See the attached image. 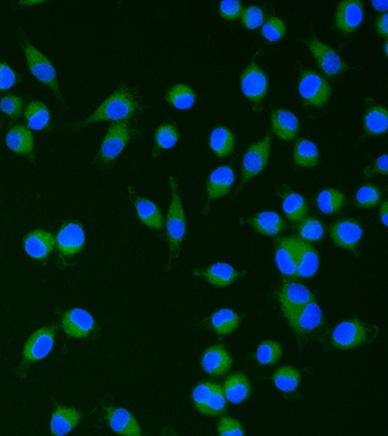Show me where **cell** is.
Instances as JSON below:
<instances>
[{"instance_id": "23", "label": "cell", "mask_w": 388, "mask_h": 436, "mask_svg": "<svg viewBox=\"0 0 388 436\" xmlns=\"http://www.w3.org/2000/svg\"><path fill=\"white\" fill-rule=\"evenodd\" d=\"M234 182V173L229 166H221L216 168L214 173H211L208 183V198L209 201L220 196H224L229 193L231 187Z\"/></svg>"}, {"instance_id": "6", "label": "cell", "mask_w": 388, "mask_h": 436, "mask_svg": "<svg viewBox=\"0 0 388 436\" xmlns=\"http://www.w3.org/2000/svg\"><path fill=\"white\" fill-rule=\"evenodd\" d=\"M299 90L306 105L322 107L330 97L331 89L328 82L317 73L302 69Z\"/></svg>"}, {"instance_id": "54", "label": "cell", "mask_w": 388, "mask_h": 436, "mask_svg": "<svg viewBox=\"0 0 388 436\" xmlns=\"http://www.w3.org/2000/svg\"><path fill=\"white\" fill-rule=\"evenodd\" d=\"M381 217H382V223L385 226L388 224V203H385L381 208Z\"/></svg>"}, {"instance_id": "28", "label": "cell", "mask_w": 388, "mask_h": 436, "mask_svg": "<svg viewBox=\"0 0 388 436\" xmlns=\"http://www.w3.org/2000/svg\"><path fill=\"white\" fill-rule=\"evenodd\" d=\"M247 222L250 223L257 232L264 235H275L285 228L284 221L280 216L271 211L261 212L252 219H249Z\"/></svg>"}, {"instance_id": "40", "label": "cell", "mask_w": 388, "mask_h": 436, "mask_svg": "<svg viewBox=\"0 0 388 436\" xmlns=\"http://www.w3.org/2000/svg\"><path fill=\"white\" fill-rule=\"evenodd\" d=\"M282 355V347L277 342L266 341L261 343L257 353H256V359L262 365H271L278 361L279 358Z\"/></svg>"}, {"instance_id": "47", "label": "cell", "mask_w": 388, "mask_h": 436, "mask_svg": "<svg viewBox=\"0 0 388 436\" xmlns=\"http://www.w3.org/2000/svg\"><path fill=\"white\" fill-rule=\"evenodd\" d=\"M264 22V13L257 6H249L243 11L242 23L249 29L260 27Z\"/></svg>"}, {"instance_id": "18", "label": "cell", "mask_w": 388, "mask_h": 436, "mask_svg": "<svg viewBox=\"0 0 388 436\" xmlns=\"http://www.w3.org/2000/svg\"><path fill=\"white\" fill-rule=\"evenodd\" d=\"M322 324H323V314L318 305L313 300L302 309L301 313L299 314L296 321L294 323L292 327L299 338L301 340L317 330Z\"/></svg>"}, {"instance_id": "25", "label": "cell", "mask_w": 388, "mask_h": 436, "mask_svg": "<svg viewBox=\"0 0 388 436\" xmlns=\"http://www.w3.org/2000/svg\"><path fill=\"white\" fill-rule=\"evenodd\" d=\"M196 275L204 277L208 282L217 286H227L242 275L227 263H216L206 270H196Z\"/></svg>"}, {"instance_id": "10", "label": "cell", "mask_w": 388, "mask_h": 436, "mask_svg": "<svg viewBox=\"0 0 388 436\" xmlns=\"http://www.w3.org/2000/svg\"><path fill=\"white\" fill-rule=\"evenodd\" d=\"M308 48L315 54V61H317V64L319 66L320 69L328 77H336L338 74L346 72V71L350 69L347 64H343V59H340V56L330 46L318 41L317 38H313L308 43Z\"/></svg>"}, {"instance_id": "45", "label": "cell", "mask_w": 388, "mask_h": 436, "mask_svg": "<svg viewBox=\"0 0 388 436\" xmlns=\"http://www.w3.org/2000/svg\"><path fill=\"white\" fill-rule=\"evenodd\" d=\"M0 108L11 118V123L19 118L22 110V100L14 95L5 96L0 101Z\"/></svg>"}, {"instance_id": "36", "label": "cell", "mask_w": 388, "mask_h": 436, "mask_svg": "<svg viewBox=\"0 0 388 436\" xmlns=\"http://www.w3.org/2000/svg\"><path fill=\"white\" fill-rule=\"evenodd\" d=\"M26 119L28 125L34 130H41L49 126L50 114L46 106L41 102H33L26 109Z\"/></svg>"}, {"instance_id": "13", "label": "cell", "mask_w": 388, "mask_h": 436, "mask_svg": "<svg viewBox=\"0 0 388 436\" xmlns=\"http://www.w3.org/2000/svg\"><path fill=\"white\" fill-rule=\"evenodd\" d=\"M333 240L338 246L347 250L356 251V246L361 238V226L354 219H343L330 228Z\"/></svg>"}, {"instance_id": "55", "label": "cell", "mask_w": 388, "mask_h": 436, "mask_svg": "<svg viewBox=\"0 0 388 436\" xmlns=\"http://www.w3.org/2000/svg\"><path fill=\"white\" fill-rule=\"evenodd\" d=\"M163 436H175L174 433H171V435H163Z\"/></svg>"}, {"instance_id": "3", "label": "cell", "mask_w": 388, "mask_h": 436, "mask_svg": "<svg viewBox=\"0 0 388 436\" xmlns=\"http://www.w3.org/2000/svg\"><path fill=\"white\" fill-rule=\"evenodd\" d=\"M315 300V295L306 286L297 282L284 280L283 289L279 292V302L289 323L294 325L299 314L308 303Z\"/></svg>"}, {"instance_id": "49", "label": "cell", "mask_w": 388, "mask_h": 436, "mask_svg": "<svg viewBox=\"0 0 388 436\" xmlns=\"http://www.w3.org/2000/svg\"><path fill=\"white\" fill-rule=\"evenodd\" d=\"M221 15L227 20H236L242 14V4L237 0H226L220 5Z\"/></svg>"}, {"instance_id": "52", "label": "cell", "mask_w": 388, "mask_h": 436, "mask_svg": "<svg viewBox=\"0 0 388 436\" xmlns=\"http://www.w3.org/2000/svg\"><path fill=\"white\" fill-rule=\"evenodd\" d=\"M374 173L387 175V154L381 155L378 159L376 165H375Z\"/></svg>"}, {"instance_id": "14", "label": "cell", "mask_w": 388, "mask_h": 436, "mask_svg": "<svg viewBox=\"0 0 388 436\" xmlns=\"http://www.w3.org/2000/svg\"><path fill=\"white\" fill-rule=\"evenodd\" d=\"M363 20V3L359 0L343 1L336 11V26L345 33L354 32Z\"/></svg>"}, {"instance_id": "27", "label": "cell", "mask_w": 388, "mask_h": 436, "mask_svg": "<svg viewBox=\"0 0 388 436\" xmlns=\"http://www.w3.org/2000/svg\"><path fill=\"white\" fill-rule=\"evenodd\" d=\"M250 383L242 373H236L224 382V393L226 399L233 404H239L250 394Z\"/></svg>"}, {"instance_id": "19", "label": "cell", "mask_w": 388, "mask_h": 436, "mask_svg": "<svg viewBox=\"0 0 388 436\" xmlns=\"http://www.w3.org/2000/svg\"><path fill=\"white\" fill-rule=\"evenodd\" d=\"M201 366L211 376H221L231 368L232 359L222 345H214L203 355Z\"/></svg>"}, {"instance_id": "9", "label": "cell", "mask_w": 388, "mask_h": 436, "mask_svg": "<svg viewBox=\"0 0 388 436\" xmlns=\"http://www.w3.org/2000/svg\"><path fill=\"white\" fill-rule=\"evenodd\" d=\"M370 330L357 320H347L340 324L333 335V344L338 349H352L369 338Z\"/></svg>"}, {"instance_id": "30", "label": "cell", "mask_w": 388, "mask_h": 436, "mask_svg": "<svg viewBox=\"0 0 388 436\" xmlns=\"http://www.w3.org/2000/svg\"><path fill=\"white\" fill-rule=\"evenodd\" d=\"M364 126H366V133H369V135H382L387 131V109L380 107V106L371 107L366 112Z\"/></svg>"}, {"instance_id": "11", "label": "cell", "mask_w": 388, "mask_h": 436, "mask_svg": "<svg viewBox=\"0 0 388 436\" xmlns=\"http://www.w3.org/2000/svg\"><path fill=\"white\" fill-rule=\"evenodd\" d=\"M240 82L243 92L249 100L254 101L256 103L264 100L267 91V79L255 62H252L247 71L243 73Z\"/></svg>"}, {"instance_id": "37", "label": "cell", "mask_w": 388, "mask_h": 436, "mask_svg": "<svg viewBox=\"0 0 388 436\" xmlns=\"http://www.w3.org/2000/svg\"><path fill=\"white\" fill-rule=\"evenodd\" d=\"M166 100L178 109L191 108L196 102V94L187 85H176L169 91Z\"/></svg>"}, {"instance_id": "17", "label": "cell", "mask_w": 388, "mask_h": 436, "mask_svg": "<svg viewBox=\"0 0 388 436\" xmlns=\"http://www.w3.org/2000/svg\"><path fill=\"white\" fill-rule=\"evenodd\" d=\"M275 262L279 270L289 277H297L296 251L292 238H280L275 241Z\"/></svg>"}, {"instance_id": "21", "label": "cell", "mask_w": 388, "mask_h": 436, "mask_svg": "<svg viewBox=\"0 0 388 436\" xmlns=\"http://www.w3.org/2000/svg\"><path fill=\"white\" fill-rule=\"evenodd\" d=\"M54 236L44 231H34L24 240V249L33 259H46L54 250Z\"/></svg>"}, {"instance_id": "51", "label": "cell", "mask_w": 388, "mask_h": 436, "mask_svg": "<svg viewBox=\"0 0 388 436\" xmlns=\"http://www.w3.org/2000/svg\"><path fill=\"white\" fill-rule=\"evenodd\" d=\"M376 26H378V32L381 34V36H388V15L385 14L381 16V17L378 18V22H376Z\"/></svg>"}, {"instance_id": "24", "label": "cell", "mask_w": 388, "mask_h": 436, "mask_svg": "<svg viewBox=\"0 0 388 436\" xmlns=\"http://www.w3.org/2000/svg\"><path fill=\"white\" fill-rule=\"evenodd\" d=\"M6 143L11 150L15 153L27 157L29 159H34L33 157V136L32 132L28 130L27 127L20 125L15 126L11 131L8 133Z\"/></svg>"}, {"instance_id": "50", "label": "cell", "mask_w": 388, "mask_h": 436, "mask_svg": "<svg viewBox=\"0 0 388 436\" xmlns=\"http://www.w3.org/2000/svg\"><path fill=\"white\" fill-rule=\"evenodd\" d=\"M16 82V74L8 64L0 62V90H8Z\"/></svg>"}, {"instance_id": "41", "label": "cell", "mask_w": 388, "mask_h": 436, "mask_svg": "<svg viewBox=\"0 0 388 436\" xmlns=\"http://www.w3.org/2000/svg\"><path fill=\"white\" fill-rule=\"evenodd\" d=\"M224 409H226V396H224V388L216 384L210 399L208 401L204 409L201 411V414H208V416H220L224 414Z\"/></svg>"}, {"instance_id": "26", "label": "cell", "mask_w": 388, "mask_h": 436, "mask_svg": "<svg viewBox=\"0 0 388 436\" xmlns=\"http://www.w3.org/2000/svg\"><path fill=\"white\" fill-rule=\"evenodd\" d=\"M272 126L275 135L282 140H292L299 132L296 117L288 110H274L272 113Z\"/></svg>"}, {"instance_id": "46", "label": "cell", "mask_w": 388, "mask_h": 436, "mask_svg": "<svg viewBox=\"0 0 388 436\" xmlns=\"http://www.w3.org/2000/svg\"><path fill=\"white\" fill-rule=\"evenodd\" d=\"M216 384L214 383H201L199 386H196V391L193 393V400H194V404H196V409L199 411H203L206 407L208 401L210 399L211 394L214 391Z\"/></svg>"}, {"instance_id": "4", "label": "cell", "mask_w": 388, "mask_h": 436, "mask_svg": "<svg viewBox=\"0 0 388 436\" xmlns=\"http://www.w3.org/2000/svg\"><path fill=\"white\" fill-rule=\"evenodd\" d=\"M171 181V189H173V203L170 205L169 214L166 217V231H168V239L173 256H178L181 242H182L185 234H186V217L183 211L182 204L178 196V180L174 177L170 178Z\"/></svg>"}, {"instance_id": "35", "label": "cell", "mask_w": 388, "mask_h": 436, "mask_svg": "<svg viewBox=\"0 0 388 436\" xmlns=\"http://www.w3.org/2000/svg\"><path fill=\"white\" fill-rule=\"evenodd\" d=\"M319 160L318 150L315 143L301 140L295 145V163L299 166H315Z\"/></svg>"}, {"instance_id": "42", "label": "cell", "mask_w": 388, "mask_h": 436, "mask_svg": "<svg viewBox=\"0 0 388 436\" xmlns=\"http://www.w3.org/2000/svg\"><path fill=\"white\" fill-rule=\"evenodd\" d=\"M178 140V133L176 127L164 124L155 132V141L159 148L168 150L176 145Z\"/></svg>"}, {"instance_id": "7", "label": "cell", "mask_w": 388, "mask_h": 436, "mask_svg": "<svg viewBox=\"0 0 388 436\" xmlns=\"http://www.w3.org/2000/svg\"><path fill=\"white\" fill-rule=\"evenodd\" d=\"M23 39H24L23 48H24V52H26V57H27L28 66L34 74V77L38 78L41 82L46 84L51 90L55 92L56 96L61 99L55 69L51 66L49 59H46L44 54H41L31 43H28L26 38H23Z\"/></svg>"}, {"instance_id": "22", "label": "cell", "mask_w": 388, "mask_h": 436, "mask_svg": "<svg viewBox=\"0 0 388 436\" xmlns=\"http://www.w3.org/2000/svg\"><path fill=\"white\" fill-rule=\"evenodd\" d=\"M80 418L82 414L77 409L59 406L51 419V435L64 436L69 434L73 428L77 427Z\"/></svg>"}, {"instance_id": "16", "label": "cell", "mask_w": 388, "mask_h": 436, "mask_svg": "<svg viewBox=\"0 0 388 436\" xmlns=\"http://www.w3.org/2000/svg\"><path fill=\"white\" fill-rule=\"evenodd\" d=\"M85 242V235L82 228L77 222H71L66 224L57 236V245L61 254L72 256L80 252Z\"/></svg>"}, {"instance_id": "48", "label": "cell", "mask_w": 388, "mask_h": 436, "mask_svg": "<svg viewBox=\"0 0 388 436\" xmlns=\"http://www.w3.org/2000/svg\"><path fill=\"white\" fill-rule=\"evenodd\" d=\"M220 436H244L240 423L232 418H221L219 424Z\"/></svg>"}, {"instance_id": "29", "label": "cell", "mask_w": 388, "mask_h": 436, "mask_svg": "<svg viewBox=\"0 0 388 436\" xmlns=\"http://www.w3.org/2000/svg\"><path fill=\"white\" fill-rule=\"evenodd\" d=\"M134 204L136 206L138 217L141 218L142 222L148 227L161 229L163 228V217L160 214L159 209L150 200L142 199L138 196H131Z\"/></svg>"}, {"instance_id": "39", "label": "cell", "mask_w": 388, "mask_h": 436, "mask_svg": "<svg viewBox=\"0 0 388 436\" xmlns=\"http://www.w3.org/2000/svg\"><path fill=\"white\" fill-rule=\"evenodd\" d=\"M299 234L301 236V240L306 242L319 241L324 236V227L317 218H306L302 219L299 226Z\"/></svg>"}, {"instance_id": "8", "label": "cell", "mask_w": 388, "mask_h": 436, "mask_svg": "<svg viewBox=\"0 0 388 436\" xmlns=\"http://www.w3.org/2000/svg\"><path fill=\"white\" fill-rule=\"evenodd\" d=\"M271 137H266L265 140L256 142L249 148L247 154L244 155L243 160V182L242 187L247 183L250 178L255 177L256 175L265 168L266 164L268 161L270 155ZM242 187L237 191L242 189Z\"/></svg>"}, {"instance_id": "20", "label": "cell", "mask_w": 388, "mask_h": 436, "mask_svg": "<svg viewBox=\"0 0 388 436\" xmlns=\"http://www.w3.org/2000/svg\"><path fill=\"white\" fill-rule=\"evenodd\" d=\"M107 419L115 433L124 436H142L136 419L127 409L110 407L107 409Z\"/></svg>"}, {"instance_id": "34", "label": "cell", "mask_w": 388, "mask_h": 436, "mask_svg": "<svg viewBox=\"0 0 388 436\" xmlns=\"http://www.w3.org/2000/svg\"><path fill=\"white\" fill-rule=\"evenodd\" d=\"M238 324H239V317L229 309H221L211 317V325L214 327L215 331L221 336L236 330Z\"/></svg>"}, {"instance_id": "15", "label": "cell", "mask_w": 388, "mask_h": 436, "mask_svg": "<svg viewBox=\"0 0 388 436\" xmlns=\"http://www.w3.org/2000/svg\"><path fill=\"white\" fill-rule=\"evenodd\" d=\"M292 240L296 251L297 277H313L319 264L318 254L310 246V242L297 239V238H292Z\"/></svg>"}, {"instance_id": "2", "label": "cell", "mask_w": 388, "mask_h": 436, "mask_svg": "<svg viewBox=\"0 0 388 436\" xmlns=\"http://www.w3.org/2000/svg\"><path fill=\"white\" fill-rule=\"evenodd\" d=\"M56 330H57V326L44 327L29 337L23 349L22 363L17 370V373L21 378L26 377L28 366L33 361L44 359L46 355L50 353V350L54 347Z\"/></svg>"}, {"instance_id": "1", "label": "cell", "mask_w": 388, "mask_h": 436, "mask_svg": "<svg viewBox=\"0 0 388 436\" xmlns=\"http://www.w3.org/2000/svg\"><path fill=\"white\" fill-rule=\"evenodd\" d=\"M137 108L138 105L135 102L131 92L127 87H120L110 99H107L101 105L100 108L92 114V117L85 120L84 123L79 124L78 126H85L87 124L100 120H113V122L127 120L133 117Z\"/></svg>"}, {"instance_id": "33", "label": "cell", "mask_w": 388, "mask_h": 436, "mask_svg": "<svg viewBox=\"0 0 388 436\" xmlns=\"http://www.w3.org/2000/svg\"><path fill=\"white\" fill-rule=\"evenodd\" d=\"M346 198L341 191L336 189H326L318 196L317 204L323 214L333 215L343 209Z\"/></svg>"}, {"instance_id": "12", "label": "cell", "mask_w": 388, "mask_h": 436, "mask_svg": "<svg viewBox=\"0 0 388 436\" xmlns=\"http://www.w3.org/2000/svg\"><path fill=\"white\" fill-rule=\"evenodd\" d=\"M62 327L69 336L84 338L92 333L95 327V321L87 310L72 309L64 314L62 318Z\"/></svg>"}, {"instance_id": "31", "label": "cell", "mask_w": 388, "mask_h": 436, "mask_svg": "<svg viewBox=\"0 0 388 436\" xmlns=\"http://www.w3.org/2000/svg\"><path fill=\"white\" fill-rule=\"evenodd\" d=\"M283 210L292 222H301L306 216L308 208H307L306 200L303 199V196L288 191L284 196Z\"/></svg>"}, {"instance_id": "44", "label": "cell", "mask_w": 388, "mask_h": 436, "mask_svg": "<svg viewBox=\"0 0 388 436\" xmlns=\"http://www.w3.org/2000/svg\"><path fill=\"white\" fill-rule=\"evenodd\" d=\"M287 32L285 23L277 17H271L262 27V34L267 41H277Z\"/></svg>"}, {"instance_id": "43", "label": "cell", "mask_w": 388, "mask_h": 436, "mask_svg": "<svg viewBox=\"0 0 388 436\" xmlns=\"http://www.w3.org/2000/svg\"><path fill=\"white\" fill-rule=\"evenodd\" d=\"M381 200V191L374 186L361 187L359 191H357V204L363 208H373L379 204Z\"/></svg>"}, {"instance_id": "5", "label": "cell", "mask_w": 388, "mask_h": 436, "mask_svg": "<svg viewBox=\"0 0 388 436\" xmlns=\"http://www.w3.org/2000/svg\"><path fill=\"white\" fill-rule=\"evenodd\" d=\"M131 136H133V131L127 120L112 123L105 141L101 145L100 153H99L101 164L106 165V164L112 163L120 154L124 147L128 145V142L131 140Z\"/></svg>"}, {"instance_id": "53", "label": "cell", "mask_w": 388, "mask_h": 436, "mask_svg": "<svg viewBox=\"0 0 388 436\" xmlns=\"http://www.w3.org/2000/svg\"><path fill=\"white\" fill-rule=\"evenodd\" d=\"M373 5H374V8L376 10H379V11H386L388 8V3L386 0H375L373 1Z\"/></svg>"}, {"instance_id": "38", "label": "cell", "mask_w": 388, "mask_h": 436, "mask_svg": "<svg viewBox=\"0 0 388 436\" xmlns=\"http://www.w3.org/2000/svg\"><path fill=\"white\" fill-rule=\"evenodd\" d=\"M273 379L277 388H279L282 391L288 393V391L296 389L299 383H300V379H301V375L295 368H282L274 373Z\"/></svg>"}, {"instance_id": "32", "label": "cell", "mask_w": 388, "mask_h": 436, "mask_svg": "<svg viewBox=\"0 0 388 436\" xmlns=\"http://www.w3.org/2000/svg\"><path fill=\"white\" fill-rule=\"evenodd\" d=\"M211 150L220 158H224L229 155L234 148V137L232 132L226 127H217L215 129L210 137Z\"/></svg>"}]
</instances>
